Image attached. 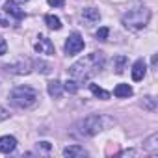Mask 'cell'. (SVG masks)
Segmentation results:
<instances>
[{
	"label": "cell",
	"mask_w": 158,
	"mask_h": 158,
	"mask_svg": "<svg viewBox=\"0 0 158 158\" xmlns=\"http://www.w3.org/2000/svg\"><path fill=\"white\" fill-rule=\"evenodd\" d=\"M82 19H84L88 24H93V23H97V21L101 19V13H99V10H95V8H84V10H82Z\"/></svg>",
	"instance_id": "4fadbf2b"
},
{
	"label": "cell",
	"mask_w": 158,
	"mask_h": 158,
	"mask_svg": "<svg viewBox=\"0 0 158 158\" xmlns=\"http://www.w3.org/2000/svg\"><path fill=\"white\" fill-rule=\"evenodd\" d=\"M102 121L104 119L101 115H88L86 119H82L78 123V134L80 136H95V134H99L104 128Z\"/></svg>",
	"instance_id": "277c9868"
},
{
	"label": "cell",
	"mask_w": 158,
	"mask_h": 158,
	"mask_svg": "<svg viewBox=\"0 0 158 158\" xmlns=\"http://www.w3.org/2000/svg\"><path fill=\"white\" fill-rule=\"evenodd\" d=\"M158 134H152L151 138H147L145 139V143H143V149L147 151V152H151V154H156L158 152Z\"/></svg>",
	"instance_id": "9a60e30c"
},
{
	"label": "cell",
	"mask_w": 158,
	"mask_h": 158,
	"mask_svg": "<svg viewBox=\"0 0 158 158\" xmlns=\"http://www.w3.org/2000/svg\"><path fill=\"white\" fill-rule=\"evenodd\" d=\"M141 106H143L145 110H149V112H154V110H156V101H154L152 97H143Z\"/></svg>",
	"instance_id": "ffe728a7"
},
{
	"label": "cell",
	"mask_w": 158,
	"mask_h": 158,
	"mask_svg": "<svg viewBox=\"0 0 158 158\" xmlns=\"http://www.w3.org/2000/svg\"><path fill=\"white\" fill-rule=\"evenodd\" d=\"M47 91H48V95H50V97L60 99V97H61V93H63V84H61L60 80H50V82L47 84Z\"/></svg>",
	"instance_id": "7c38bea8"
},
{
	"label": "cell",
	"mask_w": 158,
	"mask_h": 158,
	"mask_svg": "<svg viewBox=\"0 0 158 158\" xmlns=\"http://www.w3.org/2000/svg\"><path fill=\"white\" fill-rule=\"evenodd\" d=\"M41 147H43L45 151H48V149H50V143H48V141H41Z\"/></svg>",
	"instance_id": "d4e9b609"
},
{
	"label": "cell",
	"mask_w": 158,
	"mask_h": 158,
	"mask_svg": "<svg viewBox=\"0 0 158 158\" xmlns=\"http://www.w3.org/2000/svg\"><path fill=\"white\" fill-rule=\"evenodd\" d=\"M89 91L95 95V97H99V99H102V101H108L110 99V93L106 91V89H102V88H99L97 84H89Z\"/></svg>",
	"instance_id": "2e32d148"
},
{
	"label": "cell",
	"mask_w": 158,
	"mask_h": 158,
	"mask_svg": "<svg viewBox=\"0 0 158 158\" xmlns=\"http://www.w3.org/2000/svg\"><path fill=\"white\" fill-rule=\"evenodd\" d=\"M45 23H47V26L50 30H60L61 28V21L56 15H45Z\"/></svg>",
	"instance_id": "e0dca14e"
},
{
	"label": "cell",
	"mask_w": 158,
	"mask_h": 158,
	"mask_svg": "<svg viewBox=\"0 0 158 158\" xmlns=\"http://www.w3.org/2000/svg\"><path fill=\"white\" fill-rule=\"evenodd\" d=\"M19 2H26V0H19Z\"/></svg>",
	"instance_id": "83f0119b"
},
{
	"label": "cell",
	"mask_w": 158,
	"mask_h": 158,
	"mask_svg": "<svg viewBox=\"0 0 158 158\" xmlns=\"http://www.w3.org/2000/svg\"><path fill=\"white\" fill-rule=\"evenodd\" d=\"M108 34H110V30H108L106 26H102V28H99V30H97V39L104 41V39L108 37Z\"/></svg>",
	"instance_id": "44dd1931"
},
{
	"label": "cell",
	"mask_w": 158,
	"mask_h": 158,
	"mask_svg": "<svg viewBox=\"0 0 158 158\" xmlns=\"http://www.w3.org/2000/svg\"><path fill=\"white\" fill-rule=\"evenodd\" d=\"M149 21H151V11L145 6L132 8L123 15V24L128 30H141L149 24Z\"/></svg>",
	"instance_id": "7a4b0ae2"
},
{
	"label": "cell",
	"mask_w": 158,
	"mask_h": 158,
	"mask_svg": "<svg viewBox=\"0 0 158 158\" xmlns=\"http://www.w3.org/2000/svg\"><path fill=\"white\" fill-rule=\"evenodd\" d=\"M34 48H35L39 54H48V56L54 54V45H52V41H50L48 37H45V35H39V37H37Z\"/></svg>",
	"instance_id": "52a82bcc"
},
{
	"label": "cell",
	"mask_w": 158,
	"mask_h": 158,
	"mask_svg": "<svg viewBox=\"0 0 158 158\" xmlns=\"http://www.w3.org/2000/svg\"><path fill=\"white\" fill-rule=\"evenodd\" d=\"M104 65V56L102 52H91L84 58H80L78 61H74L71 67H69V76L74 78V80L80 84L84 80H88L89 76L97 74Z\"/></svg>",
	"instance_id": "6da1fadb"
},
{
	"label": "cell",
	"mask_w": 158,
	"mask_h": 158,
	"mask_svg": "<svg viewBox=\"0 0 158 158\" xmlns=\"http://www.w3.org/2000/svg\"><path fill=\"white\" fill-rule=\"evenodd\" d=\"M10 117V112L6 110V108H2V106H0V123H2V121H6Z\"/></svg>",
	"instance_id": "603a6c76"
},
{
	"label": "cell",
	"mask_w": 158,
	"mask_h": 158,
	"mask_svg": "<svg viewBox=\"0 0 158 158\" xmlns=\"http://www.w3.org/2000/svg\"><path fill=\"white\" fill-rule=\"evenodd\" d=\"M47 2H48L50 6H54V8H61L65 0H47Z\"/></svg>",
	"instance_id": "cb8c5ba5"
},
{
	"label": "cell",
	"mask_w": 158,
	"mask_h": 158,
	"mask_svg": "<svg viewBox=\"0 0 158 158\" xmlns=\"http://www.w3.org/2000/svg\"><path fill=\"white\" fill-rule=\"evenodd\" d=\"M125 65H127V56H115V58H114V69H115L117 74L123 73Z\"/></svg>",
	"instance_id": "ac0fdd59"
},
{
	"label": "cell",
	"mask_w": 158,
	"mask_h": 158,
	"mask_svg": "<svg viewBox=\"0 0 158 158\" xmlns=\"http://www.w3.org/2000/svg\"><path fill=\"white\" fill-rule=\"evenodd\" d=\"M37 99H39L37 91L32 89V88H28V86H19V88H15V89L10 93L11 104L17 106V108H23V110L32 108V106L37 102Z\"/></svg>",
	"instance_id": "3957f363"
},
{
	"label": "cell",
	"mask_w": 158,
	"mask_h": 158,
	"mask_svg": "<svg viewBox=\"0 0 158 158\" xmlns=\"http://www.w3.org/2000/svg\"><path fill=\"white\" fill-rule=\"evenodd\" d=\"M63 156H69V158H82V156H88V151L80 145H69L63 149Z\"/></svg>",
	"instance_id": "8fae6325"
},
{
	"label": "cell",
	"mask_w": 158,
	"mask_h": 158,
	"mask_svg": "<svg viewBox=\"0 0 158 158\" xmlns=\"http://www.w3.org/2000/svg\"><path fill=\"white\" fill-rule=\"evenodd\" d=\"M0 26H8V21H4V19H0Z\"/></svg>",
	"instance_id": "4316f807"
},
{
	"label": "cell",
	"mask_w": 158,
	"mask_h": 158,
	"mask_svg": "<svg viewBox=\"0 0 158 158\" xmlns=\"http://www.w3.org/2000/svg\"><path fill=\"white\" fill-rule=\"evenodd\" d=\"M6 52H8V43L4 37H0V56H4Z\"/></svg>",
	"instance_id": "7402d4cb"
},
{
	"label": "cell",
	"mask_w": 158,
	"mask_h": 158,
	"mask_svg": "<svg viewBox=\"0 0 158 158\" xmlns=\"http://www.w3.org/2000/svg\"><path fill=\"white\" fill-rule=\"evenodd\" d=\"M78 88H80V84H78L74 78H71V76H69V80L63 84V89H65V91H69V93H76V91H78Z\"/></svg>",
	"instance_id": "d6986e66"
},
{
	"label": "cell",
	"mask_w": 158,
	"mask_h": 158,
	"mask_svg": "<svg viewBox=\"0 0 158 158\" xmlns=\"http://www.w3.org/2000/svg\"><path fill=\"white\" fill-rule=\"evenodd\" d=\"M4 11L10 15V17H13V19H17V21H23L24 17H26V13L15 4V2H6L4 4Z\"/></svg>",
	"instance_id": "30bf717a"
},
{
	"label": "cell",
	"mask_w": 158,
	"mask_h": 158,
	"mask_svg": "<svg viewBox=\"0 0 158 158\" xmlns=\"http://www.w3.org/2000/svg\"><path fill=\"white\" fill-rule=\"evenodd\" d=\"M6 71L15 73V74H28V73L32 71V63H30L28 60L21 58V60H17V61H13V63H8V65H6Z\"/></svg>",
	"instance_id": "8992f818"
},
{
	"label": "cell",
	"mask_w": 158,
	"mask_h": 158,
	"mask_svg": "<svg viewBox=\"0 0 158 158\" xmlns=\"http://www.w3.org/2000/svg\"><path fill=\"white\" fill-rule=\"evenodd\" d=\"M132 93H134V91H132V88H130L128 84H117L115 89H114V95H115L117 99H128Z\"/></svg>",
	"instance_id": "5bb4252c"
},
{
	"label": "cell",
	"mask_w": 158,
	"mask_h": 158,
	"mask_svg": "<svg viewBox=\"0 0 158 158\" xmlns=\"http://www.w3.org/2000/svg\"><path fill=\"white\" fill-rule=\"evenodd\" d=\"M84 47H86V43H84L82 35L74 32V34H71V35L67 37V41H65V54H69V56L78 54V52L84 50Z\"/></svg>",
	"instance_id": "5b68a950"
},
{
	"label": "cell",
	"mask_w": 158,
	"mask_h": 158,
	"mask_svg": "<svg viewBox=\"0 0 158 158\" xmlns=\"http://www.w3.org/2000/svg\"><path fill=\"white\" fill-rule=\"evenodd\" d=\"M132 154H136V151H125L121 156H132Z\"/></svg>",
	"instance_id": "484cf974"
},
{
	"label": "cell",
	"mask_w": 158,
	"mask_h": 158,
	"mask_svg": "<svg viewBox=\"0 0 158 158\" xmlns=\"http://www.w3.org/2000/svg\"><path fill=\"white\" fill-rule=\"evenodd\" d=\"M17 147V139L13 136H2L0 138V152H4V154H10L13 152Z\"/></svg>",
	"instance_id": "9c48e42d"
},
{
	"label": "cell",
	"mask_w": 158,
	"mask_h": 158,
	"mask_svg": "<svg viewBox=\"0 0 158 158\" xmlns=\"http://www.w3.org/2000/svg\"><path fill=\"white\" fill-rule=\"evenodd\" d=\"M145 73H147V65H145V61H143V60H136L134 65H132V80H134V82L143 80Z\"/></svg>",
	"instance_id": "ba28073f"
}]
</instances>
